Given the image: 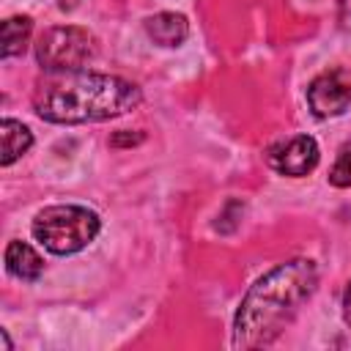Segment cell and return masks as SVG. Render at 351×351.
Instances as JSON below:
<instances>
[{"instance_id": "8fae6325", "label": "cell", "mask_w": 351, "mask_h": 351, "mask_svg": "<svg viewBox=\"0 0 351 351\" xmlns=\"http://www.w3.org/2000/svg\"><path fill=\"white\" fill-rule=\"evenodd\" d=\"M329 184L337 189H351V143L337 151V159L329 170Z\"/></svg>"}, {"instance_id": "5b68a950", "label": "cell", "mask_w": 351, "mask_h": 351, "mask_svg": "<svg viewBox=\"0 0 351 351\" xmlns=\"http://www.w3.org/2000/svg\"><path fill=\"white\" fill-rule=\"evenodd\" d=\"M307 104L315 118L343 115L351 104V74L346 69H329L307 85Z\"/></svg>"}, {"instance_id": "52a82bcc", "label": "cell", "mask_w": 351, "mask_h": 351, "mask_svg": "<svg viewBox=\"0 0 351 351\" xmlns=\"http://www.w3.org/2000/svg\"><path fill=\"white\" fill-rule=\"evenodd\" d=\"M145 33L159 47H181L189 36V22L184 14L176 11H159L145 19Z\"/></svg>"}, {"instance_id": "3957f363", "label": "cell", "mask_w": 351, "mask_h": 351, "mask_svg": "<svg viewBox=\"0 0 351 351\" xmlns=\"http://www.w3.org/2000/svg\"><path fill=\"white\" fill-rule=\"evenodd\" d=\"M33 239L55 252V255H74L85 250L101 230V219L93 208L77 203L47 206L33 217Z\"/></svg>"}, {"instance_id": "277c9868", "label": "cell", "mask_w": 351, "mask_h": 351, "mask_svg": "<svg viewBox=\"0 0 351 351\" xmlns=\"http://www.w3.org/2000/svg\"><path fill=\"white\" fill-rule=\"evenodd\" d=\"M96 55V38L77 25L47 27L36 41V58L47 71L82 69Z\"/></svg>"}, {"instance_id": "6da1fadb", "label": "cell", "mask_w": 351, "mask_h": 351, "mask_svg": "<svg viewBox=\"0 0 351 351\" xmlns=\"http://www.w3.org/2000/svg\"><path fill=\"white\" fill-rule=\"evenodd\" d=\"M143 101L134 82L85 69L49 71L36 82L33 110L49 123H96L132 112Z\"/></svg>"}, {"instance_id": "ba28073f", "label": "cell", "mask_w": 351, "mask_h": 351, "mask_svg": "<svg viewBox=\"0 0 351 351\" xmlns=\"http://www.w3.org/2000/svg\"><path fill=\"white\" fill-rule=\"evenodd\" d=\"M3 261H5L8 274H11V277H16V280H25V282L38 280V277H41V271H44V261H41V255H38L30 244L16 241V239H14V241H8L5 252H3Z\"/></svg>"}, {"instance_id": "7c38bea8", "label": "cell", "mask_w": 351, "mask_h": 351, "mask_svg": "<svg viewBox=\"0 0 351 351\" xmlns=\"http://www.w3.org/2000/svg\"><path fill=\"white\" fill-rule=\"evenodd\" d=\"M343 318H346V324L351 326V280H348V285H346V291H343Z\"/></svg>"}, {"instance_id": "4fadbf2b", "label": "cell", "mask_w": 351, "mask_h": 351, "mask_svg": "<svg viewBox=\"0 0 351 351\" xmlns=\"http://www.w3.org/2000/svg\"><path fill=\"white\" fill-rule=\"evenodd\" d=\"M340 25L351 27V0H340Z\"/></svg>"}, {"instance_id": "8992f818", "label": "cell", "mask_w": 351, "mask_h": 351, "mask_svg": "<svg viewBox=\"0 0 351 351\" xmlns=\"http://www.w3.org/2000/svg\"><path fill=\"white\" fill-rule=\"evenodd\" d=\"M318 156H321V151H318L315 137H310V134H296V137H291V140H285V143L271 145L269 154H266V162H269V167H271L274 173H280V176L302 178V176H307V173L315 170Z\"/></svg>"}, {"instance_id": "7a4b0ae2", "label": "cell", "mask_w": 351, "mask_h": 351, "mask_svg": "<svg viewBox=\"0 0 351 351\" xmlns=\"http://www.w3.org/2000/svg\"><path fill=\"white\" fill-rule=\"evenodd\" d=\"M318 285V269L310 258H293L263 277H258L244 293L233 318V346L258 348L271 343L313 296Z\"/></svg>"}, {"instance_id": "5bb4252c", "label": "cell", "mask_w": 351, "mask_h": 351, "mask_svg": "<svg viewBox=\"0 0 351 351\" xmlns=\"http://www.w3.org/2000/svg\"><path fill=\"white\" fill-rule=\"evenodd\" d=\"M80 3H82V0H58V8H60V11H74Z\"/></svg>"}, {"instance_id": "30bf717a", "label": "cell", "mask_w": 351, "mask_h": 351, "mask_svg": "<svg viewBox=\"0 0 351 351\" xmlns=\"http://www.w3.org/2000/svg\"><path fill=\"white\" fill-rule=\"evenodd\" d=\"M30 33H33V19L25 16V14H16V16H8L0 27V55L3 58H16L27 49V41H30Z\"/></svg>"}, {"instance_id": "9c48e42d", "label": "cell", "mask_w": 351, "mask_h": 351, "mask_svg": "<svg viewBox=\"0 0 351 351\" xmlns=\"http://www.w3.org/2000/svg\"><path fill=\"white\" fill-rule=\"evenodd\" d=\"M0 143H3L0 165L8 167V165H14L22 154L30 151V145H33V132H30L22 121L3 118V121H0Z\"/></svg>"}]
</instances>
